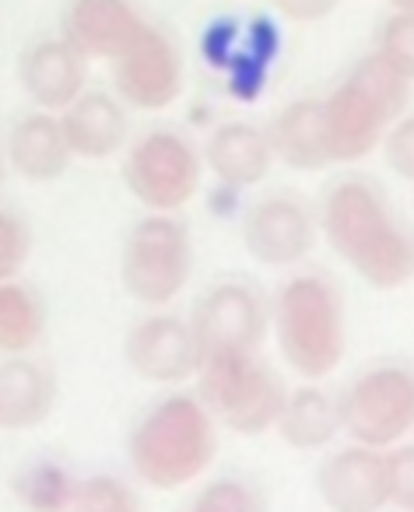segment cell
<instances>
[{"label": "cell", "instance_id": "30", "mask_svg": "<svg viewBox=\"0 0 414 512\" xmlns=\"http://www.w3.org/2000/svg\"><path fill=\"white\" fill-rule=\"evenodd\" d=\"M274 11L288 22H299V25H313V22H323L337 11L341 0H271Z\"/></svg>", "mask_w": 414, "mask_h": 512}, {"label": "cell", "instance_id": "21", "mask_svg": "<svg viewBox=\"0 0 414 512\" xmlns=\"http://www.w3.org/2000/svg\"><path fill=\"white\" fill-rule=\"evenodd\" d=\"M274 432L292 449H323L341 432L337 400L316 386H299V390L285 393V404L274 418Z\"/></svg>", "mask_w": 414, "mask_h": 512}, {"label": "cell", "instance_id": "19", "mask_svg": "<svg viewBox=\"0 0 414 512\" xmlns=\"http://www.w3.org/2000/svg\"><path fill=\"white\" fill-rule=\"evenodd\" d=\"M57 404V376L46 365L11 355L0 362V428L25 432L43 425Z\"/></svg>", "mask_w": 414, "mask_h": 512}, {"label": "cell", "instance_id": "9", "mask_svg": "<svg viewBox=\"0 0 414 512\" xmlns=\"http://www.w3.org/2000/svg\"><path fill=\"white\" fill-rule=\"evenodd\" d=\"M190 330L197 337L200 358L207 355H250L260 351L271 330V309L246 281H222L204 292L193 306Z\"/></svg>", "mask_w": 414, "mask_h": 512}, {"label": "cell", "instance_id": "1", "mask_svg": "<svg viewBox=\"0 0 414 512\" xmlns=\"http://www.w3.org/2000/svg\"><path fill=\"white\" fill-rule=\"evenodd\" d=\"M320 232L344 264L376 292L407 288L414 274L411 235L386 197L365 179H344L323 197Z\"/></svg>", "mask_w": 414, "mask_h": 512}, {"label": "cell", "instance_id": "27", "mask_svg": "<svg viewBox=\"0 0 414 512\" xmlns=\"http://www.w3.org/2000/svg\"><path fill=\"white\" fill-rule=\"evenodd\" d=\"M386 484H390V505L400 512L414 509V446L411 442H397L386 446Z\"/></svg>", "mask_w": 414, "mask_h": 512}, {"label": "cell", "instance_id": "12", "mask_svg": "<svg viewBox=\"0 0 414 512\" xmlns=\"http://www.w3.org/2000/svg\"><path fill=\"white\" fill-rule=\"evenodd\" d=\"M123 358H127L130 372L144 383H186L197 376L200 369V348L197 337L190 330V320L179 316H148L127 334L123 344Z\"/></svg>", "mask_w": 414, "mask_h": 512}, {"label": "cell", "instance_id": "6", "mask_svg": "<svg viewBox=\"0 0 414 512\" xmlns=\"http://www.w3.org/2000/svg\"><path fill=\"white\" fill-rule=\"evenodd\" d=\"M193 274V242L183 221L155 214L130 228L120 253V285L141 306H169Z\"/></svg>", "mask_w": 414, "mask_h": 512}, {"label": "cell", "instance_id": "7", "mask_svg": "<svg viewBox=\"0 0 414 512\" xmlns=\"http://www.w3.org/2000/svg\"><path fill=\"white\" fill-rule=\"evenodd\" d=\"M337 425L351 442L397 446L414 428V376L404 365H376L337 397Z\"/></svg>", "mask_w": 414, "mask_h": 512}, {"label": "cell", "instance_id": "15", "mask_svg": "<svg viewBox=\"0 0 414 512\" xmlns=\"http://www.w3.org/2000/svg\"><path fill=\"white\" fill-rule=\"evenodd\" d=\"M144 25L130 0H71L64 8V39L88 60L120 57Z\"/></svg>", "mask_w": 414, "mask_h": 512}, {"label": "cell", "instance_id": "2", "mask_svg": "<svg viewBox=\"0 0 414 512\" xmlns=\"http://www.w3.org/2000/svg\"><path fill=\"white\" fill-rule=\"evenodd\" d=\"M414 92V67L372 50L355 71L320 99L323 144L330 165L362 162L379 148V137L397 116L407 113Z\"/></svg>", "mask_w": 414, "mask_h": 512}, {"label": "cell", "instance_id": "32", "mask_svg": "<svg viewBox=\"0 0 414 512\" xmlns=\"http://www.w3.org/2000/svg\"><path fill=\"white\" fill-rule=\"evenodd\" d=\"M4 179H8V162L0 158V190H4Z\"/></svg>", "mask_w": 414, "mask_h": 512}, {"label": "cell", "instance_id": "18", "mask_svg": "<svg viewBox=\"0 0 414 512\" xmlns=\"http://www.w3.org/2000/svg\"><path fill=\"white\" fill-rule=\"evenodd\" d=\"M274 151L267 144V134L246 120H229L207 137L204 144V165L211 176L225 186H257L271 172Z\"/></svg>", "mask_w": 414, "mask_h": 512}, {"label": "cell", "instance_id": "3", "mask_svg": "<svg viewBox=\"0 0 414 512\" xmlns=\"http://www.w3.org/2000/svg\"><path fill=\"white\" fill-rule=\"evenodd\" d=\"M218 453V425L197 397H165L134 425L127 456L134 474L155 491L193 484Z\"/></svg>", "mask_w": 414, "mask_h": 512}, {"label": "cell", "instance_id": "10", "mask_svg": "<svg viewBox=\"0 0 414 512\" xmlns=\"http://www.w3.org/2000/svg\"><path fill=\"white\" fill-rule=\"evenodd\" d=\"M109 71H113L116 99L144 113L169 109L183 92V57L155 25H144L141 36L120 57L109 60Z\"/></svg>", "mask_w": 414, "mask_h": 512}, {"label": "cell", "instance_id": "28", "mask_svg": "<svg viewBox=\"0 0 414 512\" xmlns=\"http://www.w3.org/2000/svg\"><path fill=\"white\" fill-rule=\"evenodd\" d=\"M379 144H383L386 165H390V169L397 172L404 183H411V179H414V120H411V116H407V113L397 116V120L383 130Z\"/></svg>", "mask_w": 414, "mask_h": 512}, {"label": "cell", "instance_id": "25", "mask_svg": "<svg viewBox=\"0 0 414 512\" xmlns=\"http://www.w3.org/2000/svg\"><path fill=\"white\" fill-rule=\"evenodd\" d=\"M264 505V495L257 488H250L246 481H236V477L211 481L193 498V509L197 512H264Z\"/></svg>", "mask_w": 414, "mask_h": 512}, {"label": "cell", "instance_id": "20", "mask_svg": "<svg viewBox=\"0 0 414 512\" xmlns=\"http://www.w3.org/2000/svg\"><path fill=\"white\" fill-rule=\"evenodd\" d=\"M274 158L285 162L288 169L320 172L330 165L327 144H323V120L320 99H295L285 109H278L271 127L264 130Z\"/></svg>", "mask_w": 414, "mask_h": 512}, {"label": "cell", "instance_id": "11", "mask_svg": "<svg viewBox=\"0 0 414 512\" xmlns=\"http://www.w3.org/2000/svg\"><path fill=\"white\" fill-rule=\"evenodd\" d=\"M320 221L299 197H267L243 218V246L260 267H295L313 253Z\"/></svg>", "mask_w": 414, "mask_h": 512}, {"label": "cell", "instance_id": "5", "mask_svg": "<svg viewBox=\"0 0 414 512\" xmlns=\"http://www.w3.org/2000/svg\"><path fill=\"white\" fill-rule=\"evenodd\" d=\"M285 383L257 351L250 355H207L197 369V400L211 421L229 428L232 435H264L274 428L281 404H285Z\"/></svg>", "mask_w": 414, "mask_h": 512}, {"label": "cell", "instance_id": "26", "mask_svg": "<svg viewBox=\"0 0 414 512\" xmlns=\"http://www.w3.org/2000/svg\"><path fill=\"white\" fill-rule=\"evenodd\" d=\"M32 256V232L22 214L0 207V281L18 278Z\"/></svg>", "mask_w": 414, "mask_h": 512}, {"label": "cell", "instance_id": "29", "mask_svg": "<svg viewBox=\"0 0 414 512\" xmlns=\"http://www.w3.org/2000/svg\"><path fill=\"white\" fill-rule=\"evenodd\" d=\"M376 50L400 60V64L414 67V15L411 11H393V18L383 25V32H379Z\"/></svg>", "mask_w": 414, "mask_h": 512}, {"label": "cell", "instance_id": "8", "mask_svg": "<svg viewBox=\"0 0 414 512\" xmlns=\"http://www.w3.org/2000/svg\"><path fill=\"white\" fill-rule=\"evenodd\" d=\"M204 158L176 130H151L123 158V186L155 214H176L197 197Z\"/></svg>", "mask_w": 414, "mask_h": 512}, {"label": "cell", "instance_id": "31", "mask_svg": "<svg viewBox=\"0 0 414 512\" xmlns=\"http://www.w3.org/2000/svg\"><path fill=\"white\" fill-rule=\"evenodd\" d=\"M393 11H411L414 8V0H390Z\"/></svg>", "mask_w": 414, "mask_h": 512}, {"label": "cell", "instance_id": "22", "mask_svg": "<svg viewBox=\"0 0 414 512\" xmlns=\"http://www.w3.org/2000/svg\"><path fill=\"white\" fill-rule=\"evenodd\" d=\"M46 334V306L29 285L0 281V355H25Z\"/></svg>", "mask_w": 414, "mask_h": 512}, {"label": "cell", "instance_id": "23", "mask_svg": "<svg viewBox=\"0 0 414 512\" xmlns=\"http://www.w3.org/2000/svg\"><path fill=\"white\" fill-rule=\"evenodd\" d=\"M74 481L78 477L60 467V463L39 460L15 474V495L32 512H64L71 509Z\"/></svg>", "mask_w": 414, "mask_h": 512}, {"label": "cell", "instance_id": "14", "mask_svg": "<svg viewBox=\"0 0 414 512\" xmlns=\"http://www.w3.org/2000/svg\"><path fill=\"white\" fill-rule=\"evenodd\" d=\"M18 85L36 109L60 113L88 88V57H81L64 36L39 39L18 57Z\"/></svg>", "mask_w": 414, "mask_h": 512}, {"label": "cell", "instance_id": "16", "mask_svg": "<svg viewBox=\"0 0 414 512\" xmlns=\"http://www.w3.org/2000/svg\"><path fill=\"white\" fill-rule=\"evenodd\" d=\"M60 130L74 158L102 162L116 155L127 141V109L109 92H81L71 106L60 109Z\"/></svg>", "mask_w": 414, "mask_h": 512}, {"label": "cell", "instance_id": "13", "mask_svg": "<svg viewBox=\"0 0 414 512\" xmlns=\"http://www.w3.org/2000/svg\"><path fill=\"white\" fill-rule=\"evenodd\" d=\"M316 491L334 512H379L390 505L386 453L362 442L334 449L316 470Z\"/></svg>", "mask_w": 414, "mask_h": 512}, {"label": "cell", "instance_id": "4", "mask_svg": "<svg viewBox=\"0 0 414 512\" xmlns=\"http://www.w3.org/2000/svg\"><path fill=\"white\" fill-rule=\"evenodd\" d=\"M271 330L295 376L327 379L348 355V320L337 288L320 274H299L274 295Z\"/></svg>", "mask_w": 414, "mask_h": 512}, {"label": "cell", "instance_id": "24", "mask_svg": "<svg viewBox=\"0 0 414 512\" xmlns=\"http://www.w3.org/2000/svg\"><path fill=\"white\" fill-rule=\"evenodd\" d=\"M71 509L74 512H134L137 495L123 481H116V477L92 474V477L74 481Z\"/></svg>", "mask_w": 414, "mask_h": 512}, {"label": "cell", "instance_id": "17", "mask_svg": "<svg viewBox=\"0 0 414 512\" xmlns=\"http://www.w3.org/2000/svg\"><path fill=\"white\" fill-rule=\"evenodd\" d=\"M8 169L25 183H53L74 162L67 137L60 130V116L50 109H32L11 127L8 134Z\"/></svg>", "mask_w": 414, "mask_h": 512}]
</instances>
